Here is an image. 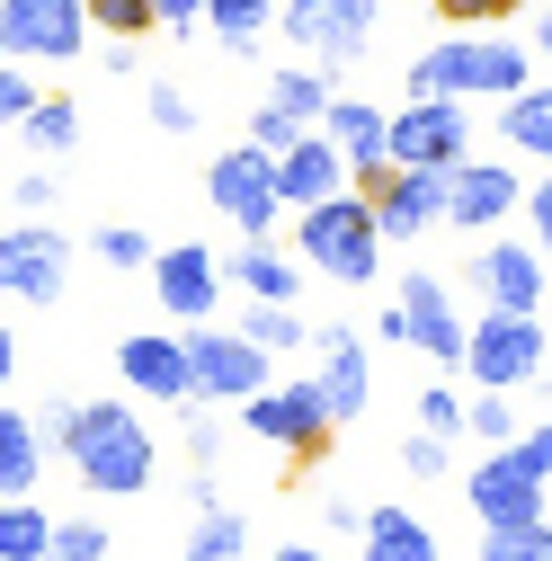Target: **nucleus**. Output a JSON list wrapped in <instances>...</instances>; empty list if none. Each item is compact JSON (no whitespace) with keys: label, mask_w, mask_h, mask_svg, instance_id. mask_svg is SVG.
Wrapping results in <instances>:
<instances>
[{"label":"nucleus","mask_w":552,"mask_h":561,"mask_svg":"<svg viewBox=\"0 0 552 561\" xmlns=\"http://www.w3.org/2000/svg\"><path fill=\"white\" fill-rule=\"evenodd\" d=\"M267 561H330V552H312V543H276Z\"/></svg>","instance_id":"47"},{"label":"nucleus","mask_w":552,"mask_h":561,"mask_svg":"<svg viewBox=\"0 0 552 561\" xmlns=\"http://www.w3.org/2000/svg\"><path fill=\"white\" fill-rule=\"evenodd\" d=\"M223 286H241L250 304H295V295H303V267H295V259H276L267 241H250V250L223 259Z\"/></svg>","instance_id":"23"},{"label":"nucleus","mask_w":552,"mask_h":561,"mask_svg":"<svg viewBox=\"0 0 552 561\" xmlns=\"http://www.w3.org/2000/svg\"><path fill=\"white\" fill-rule=\"evenodd\" d=\"M267 107H286L295 125H321V107H330V72H276V81H267Z\"/></svg>","instance_id":"32"},{"label":"nucleus","mask_w":552,"mask_h":561,"mask_svg":"<svg viewBox=\"0 0 552 561\" xmlns=\"http://www.w3.org/2000/svg\"><path fill=\"white\" fill-rule=\"evenodd\" d=\"M375 10L383 0H286V45H303L321 72H348L375 36Z\"/></svg>","instance_id":"8"},{"label":"nucleus","mask_w":552,"mask_h":561,"mask_svg":"<svg viewBox=\"0 0 552 561\" xmlns=\"http://www.w3.org/2000/svg\"><path fill=\"white\" fill-rule=\"evenodd\" d=\"M205 19V0H161V27H196Z\"/></svg>","instance_id":"46"},{"label":"nucleus","mask_w":552,"mask_h":561,"mask_svg":"<svg viewBox=\"0 0 552 561\" xmlns=\"http://www.w3.org/2000/svg\"><path fill=\"white\" fill-rule=\"evenodd\" d=\"M295 241H303V267H312V276H330V286H366V276L383 267V232H375V205H366L357 187H338V196L303 205Z\"/></svg>","instance_id":"3"},{"label":"nucleus","mask_w":552,"mask_h":561,"mask_svg":"<svg viewBox=\"0 0 552 561\" xmlns=\"http://www.w3.org/2000/svg\"><path fill=\"white\" fill-rule=\"evenodd\" d=\"M517 10H526V0H437L446 27H508Z\"/></svg>","instance_id":"36"},{"label":"nucleus","mask_w":552,"mask_h":561,"mask_svg":"<svg viewBox=\"0 0 552 561\" xmlns=\"http://www.w3.org/2000/svg\"><path fill=\"white\" fill-rule=\"evenodd\" d=\"M62 250H72V241H62L54 224H10V232H0V295H19V304H62Z\"/></svg>","instance_id":"13"},{"label":"nucleus","mask_w":552,"mask_h":561,"mask_svg":"<svg viewBox=\"0 0 552 561\" xmlns=\"http://www.w3.org/2000/svg\"><path fill=\"white\" fill-rule=\"evenodd\" d=\"M508 455H517V463H526L534 481H552V428H526V437H517Z\"/></svg>","instance_id":"44"},{"label":"nucleus","mask_w":552,"mask_h":561,"mask_svg":"<svg viewBox=\"0 0 552 561\" xmlns=\"http://www.w3.org/2000/svg\"><path fill=\"white\" fill-rule=\"evenodd\" d=\"M321 134L338 144V161H348V187H357V196H375V187L392 179V144H383V134H392V116H383V107H366V99H338V90H330Z\"/></svg>","instance_id":"12"},{"label":"nucleus","mask_w":552,"mask_h":561,"mask_svg":"<svg viewBox=\"0 0 552 561\" xmlns=\"http://www.w3.org/2000/svg\"><path fill=\"white\" fill-rule=\"evenodd\" d=\"M401 472H410V481H437V472H455V455H446V437H428V428H419V437L401 446Z\"/></svg>","instance_id":"39"},{"label":"nucleus","mask_w":552,"mask_h":561,"mask_svg":"<svg viewBox=\"0 0 552 561\" xmlns=\"http://www.w3.org/2000/svg\"><path fill=\"white\" fill-rule=\"evenodd\" d=\"M472 286H481V304H491V312H526V321H543V304H552V267H543L534 241H481V250H472Z\"/></svg>","instance_id":"11"},{"label":"nucleus","mask_w":552,"mask_h":561,"mask_svg":"<svg viewBox=\"0 0 552 561\" xmlns=\"http://www.w3.org/2000/svg\"><path fill=\"white\" fill-rule=\"evenodd\" d=\"M357 561H437V526H419L410 508H366Z\"/></svg>","instance_id":"22"},{"label":"nucleus","mask_w":552,"mask_h":561,"mask_svg":"<svg viewBox=\"0 0 552 561\" xmlns=\"http://www.w3.org/2000/svg\"><path fill=\"white\" fill-rule=\"evenodd\" d=\"M392 312H401V339H410V347H428L437 366H463V330H472V321L455 312V295L437 286L428 267L401 276V304H392Z\"/></svg>","instance_id":"18"},{"label":"nucleus","mask_w":552,"mask_h":561,"mask_svg":"<svg viewBox=\"0 0 552 561\" xmlns=\"http://www.w3.org/2000/svg\"><path fill=\"white\" fill-rule=\"evenodd\" d=\"M517 205H526V179H517V170H499V161H455V179H446V224L499 232Z\"/></svg>","instance_id":"16"},{"label":"nucleus","mask_w":552,"mask_h":561,"mask_svg":"<svg viewBox=\"0 0 552 561\" xmlns=\"http://www.w3.org/2000/svg\"><path fill=\"white\" fill-rule=\"evenodd\" d=\"M241 339H250V347H267V357H276V347L295 357L312 330H303V312H295V304H250V312H241Z\"/></svg>","instance_id":"28"},{"label":"nucleus","mask_w":552,"mask_h":561,"mask_svg":"<svg viewBox=\"0 0 552 561\" xmlns=\"http://www.w3.org/2000/svg\"><path fill=\"white\" fill-rule=\"evenodd\" d=\"M205 27H215L232 54H250L258 27H276V10H267V0H205Z\"/></svg>","instance_id":"29"},{"label":"nucleus","mask_w":552,"mask_h":561,"mask_svg":"<svg viewBox=\"0 0 552 561\" xmlns=\"http://www.w3.org/2000/svg\"><path fill=\"white\" fill-rule=\"evenodd\" d=\"M19 205H27V215H45V205H54V179H45V170H27V179H19Z\"/></svg>","instance_id":"45"},{"label":"nucleus","mask_w":552,"mask_h":561,"mask_svg":"<svg viewBox=\"0 0 552 561\" xmlns=\"http://www.w3.org/2000/svg\"><path fill=\"white\" fill-rule=\"evenodd\" d=\"M526 81V45L508 36H446L410 62V99H517Z\"/></svg>","instance_id":"2"},{"label":"nucleus","mask_w":552,"mask_h":561,"mask_svg":"<svg viewBox=\"0 0 552 561\" xmlns=\"http://www.w3.org/2000/svg\"><path fill=\"white\" fill-rule=\"evenodd\" d=\"M152 295H161V312L170 321H215V304H223V267H215V250H196V241H170V250H152Z\"/></svg>","instance_id":"15"},{"label":"nucleus","mask_w":552,"mask_h":561,"mask_svg":"<svg viewBox=\"0 0 552 561\" xmlns=\"http://www.w3.org/2000/svg\"><path fill=\"white\" fill-rule=\"evenodd\" d=\"M45 561H107V526H90V517H54Z\"/></svg>","instance_id":"35"},{"label":"nucleus","mask_w":552,"mask_h":561,"mask_svg":"<svg viewBox=\"0 0 552 561\" xmlns=\"http://www.w3.org/2000/svg\"><path fill=\"white\" fill-rule=\"evenodd\" d=\"M116 375L143 383V401H196V366H187V339L170 330H134L116 347Z\"/></svg>","instance_id":"19"},{"label":"nucleus","mask_w":552,"mask_h":561,"mask_svg":"<svg viewBox=\"0 0 552 561\" xmlns=\"http://www.w3.org/2000/svg\"><path fill=\"white\" fill-rule=\"evenodd\" d=\"M543 321H526V312H481L472 330H463V375L481 383V392H526L534 375H543Z\"/></svg>","instance_id":"4"},{"label":"nucleus","mask_w":552,"mask_h":561,"mask_svg":"<svg viewBox=\"0 0 552 561\" xmlns=\"http://www.w3.org/2000/svg\"><path fill=\"white\" fill-rule=\"evenodd\" d=\"M543 312H552V304H543ZM543 347H552V321H543Z\"/></svg>","instance_id":"50"},{"label":"nucleus","mask_w":552,"mask_h":561,"mask_svg":"<svg viewBox=\"0 0 552 561\" xmlns=\"http://www.w3.org/2000/svg\"><path fill=\"white\" fill-rule=\"evenodd\" d=\"M481 561H552V526H481Z\"/></svg>","instance_id":"34"},{"label":"nucleus","mask_w":552,"mask_h":561,"mask_svg":"<svg viewBox=\"0 0 552 561\" xmlns=\"http://www.w3.org/2000/svg\"><path fill=\"white\" fill-rule=\"evenodd\" d=\"M10 375H19V339L0 330V383H10Z\"/></svg>","instance_id":"48"},{"label":"nucleus","mask_w":552,"mask_h":561,"mask_svg":"<svg viewBox=\"0 0 552 561\" xmlns=\"http://www.w3.org/2000/svg\"><path fill=\"white\" fill-rule=\"evenodd\" d=\"M241 428H250V437H267V446H286V455H330L338 419H330L321 383H267V392H250V401H241Z\"/></svg>","instance_id":"6"},{"label":"nucleus","mask_w":552,"mask_h":561,"mask_svg":"<svg viewBox=\"0 0 552 561\" xmlns=\"http://www.w3.org/2000/svg\"><path fill=\"white\" fill-rule=\"evenodd\" d=\"M338 187H348V161H338V144H330L321 125H303L295 144L276 152V205H295V215H303V205H321Z\"/></svg>","instance_id":"20"},{"label":"nucleus","mask_w":552,"mask_h":561,"mask_svg":"<svg viewBox=\"0 0 552 561\" xmlns=\"http://www.w3.org/2000/svg\"><path fill=\"white\" fill-rule=\"evenodd\" d=\"M81 10H90V27H107L116 45H134V36L161 27V0H81Z\"/></svg>","instance_id":"33"},{"label":"nucleus","mask_w":552,"mask_h":561,"mask_svg":"<svg viewBox=\"0 0 552 561\" xmlns=\"http://www.w3.org/2000/svg\"><path fill=\"white\" fill-rule=\"evenodd\" d=\"M526 215H534V250H543V267H552V170L526 187Z\"/></svg>","instance_id":"43"},{"label":"nucleus","mask_w":552,"mask_h":561,"mask_svg":"<svg viewBox=\"0 0 552 561\" xmlns=\"http://www.w3.org/2000/svg\"><path fill=\"white\" fill-rule=\"evenodd\" d=\"M295 134H303V125H295L286 107H267V99H258V116H250V144H258L267 161H276V152H286V144H295Z\"/></svg>","instance_id":"40"},{"label":"nucleus","mask_w":552,"mask_h":561,"mask_svg":"<svg viewBox=\"0 0 552 561\" xmlns=\"http://www.w3.org/2000/svg\"><path fill=\"white\" fill-rule=\"evenodd\" d=\"M419 428H428V437H463V401H455L446 383H428V392H419Z\"/></svg>","instance_id":"38"},{"label":"nucleus","mask_w":552,"mask_h":561,"mask_svg":"<svg viewBox=\"0 0 552 561\" xmlns=\"http://www.w3.org/2000/svg\"><path fill=\"white\" fill-rule=\"evenodd\" d=\"M143 107H152V125H161V134H187V125H196V99H187V90H170V81H161V90H143Z\"/></svg>","instance_id":"41"},{"label":"nucleus","mask_w":552,"mask_h":561,"mask_svg":"<svg viewBox=\"0 0 552 561\" xmlns=\"http://www.w3.org/2000/svg\"><path fill=\"white\" fill-rule=\"evenodd\" d=\"M446 179L455 170H392L366 205H375V232L383 241H428V224H446Z\"/></svg>","instance_id":"17"},{"label":"nucleus","mask_w":552,"mask_h":561,"mask_svg":"<svg viewBox=\"0 0 552 561\" xmlns=\"http://www.w3.org/2000/svg\"><path fill=\"white\" fill-rule=\"evenodd\" d=\"M187 366H196V401H250L267 392V347H250L241 330H215V321H196L187 330Z\"/></svg>","instance_id":"10"},{"label":"nucleus","mask_w":552,"mask_h":561,"mask_svg":"<svg viewBox=\"0 0 552 561\" xmlns=\"http://www.w3.org/2000/svg\"><path fill=\"white\" fill-rule=\"evenodd\" d=\"M36 99H45V90L19 72V62H0V134H19V116H27Z\"/></svg>","instance_id":"37"},{"label":"nucleus","mask_w":552,"mask_h":561,"mask_svg":"<svg viewBox=\"0 0 552 561\" xmlns=\"http://www.w3.org/2000/svg\"><path fill=\"white\" fill-rule=\"evenodd\" d=\"M463 437H481V446H517L526 428H517V392H481V401H463Z\"/></svg>","instance_id":"31"},{"label":"nucleus","mask_w":552,"mask_h":561,"mask_svg":"<svg viewBox=\"0 0 552 561\" xmlns=\"http://www.w3.org/2000/svg\"><path fill=\"white\" fill-rule=\"evenodd\" d=\"M62 446H72V472L99 490V500H143L152 472H161V446H152V428H143L134 401H72Z\"/></svg>","instance_id":"1"},{"label":"nucleus","mask_w":552,"mask_h":561,"mask_svg":"<svg viewBox=\"0 0 552 561\" xmlns=\"http://www.w3.org/2000/svg\"><path fill=\"white\" fill-rule=\"evenodd\" d=\"M205 196H215V215L223 224H241L250 241L286 215V205H276V161L258 152V144H232V152H215V170H205Z\"/></svg>","instance_id":"9"},{"label":"nucleus","mask_w":552,"mask_h":561,"mask_svg":"<svg viewBox=\"0 0 552 561\" xmlns=\"http://www.w3.org/2000/svg\"><path fill=\"white\" fill-rule=\"evenodd\" d=\"M383 144H392V170H455V161H472V107L463 99H410Z\"/></svg>","instance_id":"5"},{"label":"nucleus","mask_w":552,"mask_h":561,"mask_svg":"<svg viewBox=\"0 0 552 561\" xmlns=\"http://www.w3.org/2000/svg\"><path fill=\"white\" fill-rule=\"evenodd\" d=\"M321 339V401H330V419L348 428V419L366 410V392H375V366H366V347H357V330H312Z\"/></svg>","instance_id":"21"},{"label":"nucleus","mask_w":552,"mask_h":561,"mask_svg":"<svg viewBox=\"0 0 552 561\" xmlns=\"http://www.w3.org/2000/svg\"><path fill=\"white\" fill-rule=\"evenodd\" d=\"M463 500H472L481 526H534V517H543V481H534L508 446H491V455L463 472Z\"/></svg>","instance_id":"14"},{"label":"nucleus","mask_w":552,"mask_h":561,"mask_svg":"<svg viewBox=\"0 0 552 561\" xmlns=\"http://www.w3.org/2000/svg\"><path fill=\"white\" fill-rule=\"evenodd\" d=\"M534 45H543V54H552V0H543V27H534Z\"/></svg>","instance_id":"49"},{"label":"nucleus","mask_w":552,"mask_h":561,"mask_svg":"<svg viewBox=\"0 0 552 561\" xmlns=\"http://www.w3.org/2000/svg\"><path fill=\"white\" fill-rule=\"evenodd\" d=\"M45 472V437H36V419L0 401V500H27Z\"/></svg>","instance_id":"24"},{"label":"nucleus","mask_w":552,"mask_h":561,"mask_svg":"<svg viewBox=\"0 0 552 561\" xmlns=\"http://www.w3.org/2000/svg\"><path fill=\"white\" fill-rule=\"evenodd\" d=\"M241 543H250V526H241L232 508H205V517L187 526V561H241Z\"/></svg>","instance_id":"30"},{"label":"nucleus","mask_w":552,"mask_h":561,"mask_svg":"<svg viewBox=\"0 0 552 561\" xmlns=\"http://www.w3.org/2000/svg\"><path fill=\"white\" fill-rule=\"evenodd\" d=\"M90 45L81 0H0V62H72Z\"/></svg>","instance_id":"7"},{"label":"nucleus","mask_w":552,"mask_h":561,"mask_svg":"<svg viewBox=\"0 0 552 561\" xmlns=\"http://www.w3.org/2000/svg\"><path fill=\"white\" fill-rule=\"evenodd\" d=\"M99 259H107V267H143V259H152V241L134 232V224H107V232H99Z\"/></svg>","instance_id":"42"},{"label":"nucleus","mask_w":552,"mask_h":561,"mask_svg":"<svg viewBox=\"0 0 552 561\" xmlns=\"http://www.w3.org/2000/svg\"><path fill=\"white\" fill-rule=\"evenodd\" d=\"M499 144H517L526 161H552V90H517L508 107H499Z\"/></svg>","instance_id":"25"},{"label":"nucleus","mask_w":552,"mask_h":561,"mask_svg":"<svg viewBox=\"0 0 552 561\" xmlns=\"http://www.w3.org/2000/svg\"><path fill=\"white\" fill-rule=\"evenodd\" d=\"M45 535L54 517L36 500H0V561H45Z\"/></svg>","instance_id":"27"},{"label":"nucleus","mask_w":552,"mask_h":561,"mask_svg":"<svg viewBox=\"0 0 552 561\" xmlns=\"http://www.w3.org/2000/svg\"><path fill=\"white\" fill-rule=\"evenodd\" d=\"M19 134H27V152H36V161H54V152H72V144H81V107H72V99H36V107L19 116Z\"/></svg>","instance_id":"26"}]
</instances>
